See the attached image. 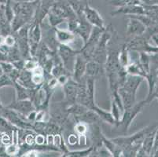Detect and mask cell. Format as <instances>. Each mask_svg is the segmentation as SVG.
<instances>
[{
  "label": "cell",
  "mask_w": 158,
  "mask_h": 157,
  "mask_svg": "<svg viewBox=\"0 0 158 157\" xmlns=\"http://www.w3.org/2000/svg\"><path fill=\"white\" fill-rule=\"evenodd\" d=\"M156 76H157V78H158V68H156Z\"/></svg>",
  "instance_id": "ab89813d"
},
{
  "label": "cell",
  "mask_w": 158,
  "mask_h": 157,
  "mask_svg": "<svg viewBox=\"0 0 158 157\" xmlns=\"http://www.w3.org/2000/svg\"><path fill=\"white\" fill-rule=\"evenodd\" d=\"M102 145L106 147V149L109 150V152L111 153L112 156L114 157H120L122 156V149L117 144L115 143L112 139L106 138L105 135L102 137Z\"/></svg>",
  "instance_id": "ac0fdd59"
},
{
  "label": "cell",
  "mask_w": 158,
  "mask_h": 157,
  "mask_svg": "<svg viewBox=\"0 0 158 157\" xmlns=\"http://www.w3.org/2000/svg\"><path fill=\"white\" fill-rule=\"evenodd\" d=\"M127 17H128V21L126 29V35L127 37L131 38V37L139 36L146 32V25L140 20L132 16H127Z\"/></svg>",
  "instance_id": "52a82bcc"
},
{
  "label": "cell",
  "mask_w": 158,
  "mask_h": 157,
  "mask_svg": "<svg viewBox=\"0 0 158 157\" xmlns=\"http://www.w3.org/2000/svg\"><path fill=\"white\" fill-rule=\"evenodd\" d=\"M105 75H106V71H105L104 64H102L92 60L87 61L85 76L92 78L96 80V79Z\"/></svg>",
  "instance_id": "8fae6325"
},
{
  "label": "cell",
  "mask_w": 158,
  "mask_h": 157,
  "mask_svg": "<svg viewBox=\"0 0 158 157\" xmlns=\"http://www.w3.org/2000/svg\"><path fill=\"white\" fill-rule=\"evenodd\" d=\"M84 1H85V0H84Z\"/></svg>",
  "instance_id": "f6af8a7d"
},
{
  "label": "cell",
  "mask_w": 158,
  "mask_h": 157,
  "mask_svg": "<svg viewBox=\"0 0 158 157\" xmlns=\"http://www.w3.org/2000/svg\"><path fill=\"white\" fill-rule=\"evenodd\" d=\"M70 77H72V76H68V75H61V76H58V77L57 78L58 85L63 86L66 83H67V82L69 81V80Z\"/></svg>",
  "instance_id": "f546056e"
},
{
  "label": "cell",
  "mask_w": 158,
  "mask_h": 157,
  "mask_svg": "<svg viewBox=\"0 0 158 157\" xmlns=\"http://www.w3.org/2000/svg\"><path fill=\"white\" fill-rule=\"evenodd\" d=\"M1 7H2V4L0 3V10H1Z\"/></svg>",
  "instance_id": "b9f144b4"
},
{
  "label": "cell",
  "mask_w": 158,
  "mask_h": 157,
  "mask_svg": "<svg viewBox=\"0 0 158 157\" xmlns=\"http://www.w3.org/2000/svg\"><path fill=\"white\" fill-rule=\"evenodd\" d=\"M13 2H32L35 0H11Z\"/></svg>",
  "instance_id": "d590c367"
},
{
  "label": "cell",
  "mask_w": 158,
  "mask_h": 157,
  "mask_svg": "<svg viewBox=\"0 0 158 157\" xmlns=\"http://www.w3.org/2000/svg\"><path fill=\"white\" fill-rule=\"evenodd\" d=\"M2 156H9L6 152V145L0 144V157Z\"/></svg>",
  "instance_id": "836d02e7"
},
{
  "label": "cell",
  "mask_w": 158,
  "mask_h": 157,
  "mask_svg": "<svg viewBox=\"0 0 158 157\" xmlns=\"http://www.w3.org/2000/svg\"><path fill=\"white\" fill-rule=\"evenodd\" d=\"M142 4L143 6H156L158 5V0H142Z\"/></svg>",
  "instance_id": "1f68e13d"
},
{
  "label": "cell",
  "mask_w": 158,
  "mask_h": 157,
  "mask_svg": "<svg viewBox=\"0 0 158 157\" xmlns=\"http://www.w3.org/2000/svg\"><path fill=\"white\" fill-rule=\"evenodd\" d=\"M87 61L88 60L84 57L81 53H79L75 58L73 72H72V78L77 83H80L85 76Z\"/></svg>",
  "instance_id": "277c9868"
},
{
  "label": "cell",
  "mask_w": 158,
  "mask_h": 157,
  "mask_svg": "<svg viewBox=\"0 0 158 157\" xmlns=\"http://www.w3.org/2000/svg\"><path fill=\"white\" fill-rule=\"evenodd\" d=\"M8 0H0V3L1 4H6Z\"/></svg>",
  "instance_id": "f35d334b"
},
{
  "label": "cell",
  "mask_w": 158,
  "mask_h": 157,
  "mask_svg": "<svg viewBox=\"0 0 158 157\" xmlns=\"http://www.w3.org/2000/svg\"><path fill=\"white\" fill-rule=\"evenodd\" d=\"M68 142L70 145H75L78 142V136L77 134H70L68 138Z\"/></svg>",
  "instance_id": "d6a6232c"
},
{
  "label": "cell",
  "mask_w": 158,
  "mask_h": 157,
  "mask_svg": "<svg viewBox=\"0 0 158 157\" xmlns=\"http://www.w3.org/2000/svg\"><path fill=\"white\" fill-rule=\"evenodd\" d=\"M73 130L78 137L87 136V131H88V126L82 122H76L74 126H73Z\"/></svg>",
  "instance_id": "cb8c5ba5"
},
{
  "label": "cell",
  "mask_w": 158,
  "mask_h": 157,
  "mask_svg": "<svg viewBox=\"0 0 158 157\" xmlns=\"http://www.w3.org/2000/svg\"><path fill=\"white\" fill-rule=\"evenodd\" d=\"M1 136H2V133L0 132V144H2L1 143Z\"/></svg>",
  "instance_id": "60d3db41"
},
{
  "label": "cell",
  "mask_w": 158,
  "mask_h": 157,
  "mask_svg": "<svg viewBox=\"0 0 158 157\" xmlns=\"http://www.w3.org/2000/svg\"><path fill=\"white\" fill-rule=\"evenodd\" d=\"M47 16H48L50 25H51V27H53V28H56L57 25H59L60 24H61V23L64 22V21H66L65 19L59 17V16L56 15V14H53L51 11H49L48 14H47Z\"/></svg>",
  "instance_id": "484cf974"
},
{
  "label": "cell",
  "mask_w": 158,
  "mask_h": 157,
  "mask_svg": "<svg viewBox=\"0 0 158 157\" xmlns=\"http://www.w3.org/2000/svg\"><path fill=\"white\" fill-rule=\"evenodd\" d=\"M156 129L153 130L152 131L149 132L146 135V137L143 139V144H142V148L146 151V153L149 155V156H151L152 150H153V144H154V136H155V132H156Z\"/></svg>",
  "instance_id": "d6986e66"
},
{
  "label": "cell",
  "mask_w": 158,
  "mask_h": 157,
  "mask_svg": "<svg viewBox=\"0 0 158 157\" xmlns=\"http://www.w3.org/2000/svg\"><path fill=\"white\" fill-rule=\"evenodd\" d=\"M9 109L18 112L20 114L26 116L27 115L31 112V111L36 110L35 105H33L32 101L29 99H25V100H18L15 99L9 105L6 106Z\"/></svg>",
  "instance_id": "ba28073f"
},
{
  "label": "cell",
  "mask_w": 158,
  "mask_h": 157,
  "mask_svg": "<svg viewBox=\"0 0 158 157\" xmlns=\"http://www.w3.org/2000/svg\"><path fill=\"white\" fill-rule=\"evenodd\" d=\"M94 147L93 145L90 146L89 148L83 150H77V151H69L65 152V153L62 154L61 156L62 157H87L90 156L91 153L93 152Z\"/></svg>",
  "instance_id": "44dd1931"
},
{
  "label": "cell",
  "mask_w": 158,
  "mask_h": 157,
  "mask_svg": "<svg viewBox=\"0 0 158 157\" xmlns=\"http://www.w3.org/2000/svg\"><path fill=\"white\" fill-rule=\"evenodd\" d=\"M129 52H130V50L127 49L126 43H123L121 47H120L118 54V60L121 67L125 68L130 62V54H129Z\"/></svg>",
  "instance_id": "ffe728a7"
},
{
  "label": "cell",
  "mask_w": 158,
  "mask_h": 157,
  "mask_svg": "<svg viewBox=\"0 0 158 157\" xmlns=\"http://www.w3.org/2000/svg\"><path fill=\"white\" fill-rule=\"evenodd\" d=\"M156 99H157V100H158V97H156Z\"/></svg>",
  "instance_id": "ee69618b"
},
{
  "label": "cell",
  "mask_w": 158,
  "mask_h": 157,
  "mask_svg": "<svg viewBox=\"0 0 158 157\" xmlns=\"http://www.w3.org/2000/svg\"><path fill=\"white\" fill-rule=\"evenodd\" d=\"M62 87L64 93V101L69 104V105L76 103L78 93V83L70 77L69 81Z\"/></svg>",
  "instance_id": "9c48e42d"
},
{
  "label": "cell",
  "mask_w": 158,
  "mask_h": 157,
  "mask_svg": "<svg viewBox=\"0 0 158 157\" xmlns=\"http://www.w3.org/2000/svg\"><path fill=\"white\" fill-rule=\"evenodd\" d=\"M0 65L3 70L4 74L6 75H9L15 68L12 63L9 61H0Z\"/></svg>",
  "instance_id": "f1b7e54d"
},
{
  "label": "cell",
  "mask_w": 158,
  "mask_h": 157,
  "mask_svg": "<svg viewBox=\"0 0 158 157\" xmlns=\"http://www.w3.org/2000/svg\"><path fill=\"white\" fill-rule=\"evenodd\" d=\"M68 106L69 104L65 101H63L60 102L50 103L48 108L50 120L59 125L63 130L66 127L69 120L70 115L69 114L67 110Z\"/></svg>",
  "instance_id": "6da1fadb"
},
{
  "label": "cell",
  "mask_w": 158,
  "mask_h": 157,
  "mask_svg": "<svg viewBox=\"0 0 158 157\" xmlns=\"http://www.w3.org/2000/svg\"><path fill=\"white\" fill-rule=\"evenodd\" d=\"M3 74H4L3 70H2V67H1V65H0V76H2V75H3Z\"/></svg>",
  "instance_id": "74e56055"
},
{
  "label": "cell",
  "mask_w": 158,
  "mask_h": 157,
  "mask_svg": "<svg viewBox=\"0 0 158 157\" xmlns=\"http://www.w3.org/2000/svg\"><path fill=\"white\" fill-rule=\"evenodd\" d=\"M121 1H123V0H111V1H110V3H111V5L117 6H118V4L120 3Z\"/></svg>",
  "instance_id": "e575fe53"
},
{
  "label": "cell",
  "mask_w": 158,
  "mask_h": 157,
  "mask_svg": "<svg viewBox=\"0 0 158 157\" xmlns=\"http://www.w3.org/2000/svg\"><path fill=\"white\" fill-rule=\"evenodd\" d=\"M4 107H5V106L2 105V103H1V101H0V113H1V112H2V110H3Z\"/></svg>",
  "instance_id": "8d00e7d4"
},
{
  "label": "cell",
  "mask_w": 158,
  "mask_h": 157,
  "mask_svg": "<svg viewBox=\"0 0 158 157\" xmlns=\"http://www.w3.org/2000/svg\"><path fill=\"white\" fill-rule=\"evenodd\" d=\"M18 129L11 124L5 117L0 115V132H13Z\"/></svg>",
  "instance_id": "603a6c76"
},
{
  "label": "cell",
  "mask_w": 158,
  "mask_h": 157,
  "mask_svg": "<svg viewBox=\"0 0 158 157\" xmlns=\"http://www.w3.org/2000/svg\"><path fill=\"white\" fill-rule=\"evenodd\" d=\"M146 10L143 4H127V5L118 6L116 10L110 13L112 17L119 15L133 16L145 14Z\"/></svg>",
  "instance_id": "8992f818"
},
{
  "label": "cell",
  "mask_w": 158,
  "mask_h": 157,
  "mask_svg": "<svg viewBox=\"0 0 158 157\" xmlns=\"http://www.w3.org/2000/svg\"><path fill=\"white\" fill-rule=\"evenodd\" d=\"M78 18L80 23H79L78 28L75 31V34L80 37V39L83 41V44H84L90 37V33L93 29V26L86 20L84 14L80 16V17H78Z\"/></svg>",
  "instance_id": "30bf717a"
},
{
  "label": "cell",
  "mask_w": 158,
  "mask_h": 157,
  "mask_svg": "<svg viewBox=\"0 0 158 157\" xmlns=\"http://www.w3.org/2000/svg\"><path fill=\"white\" fill-rule=\"evenodd\" d=\"M139 61L146 74L150 71V54L146 52H139Z\"/></svg>",
  "instance_id": "7402d4cb"
},
{
  "label": "cell",
  "mask_w": 158,
  "mask_h": 157,
  "mask_svg": "<svg viewBox=\"0 0 158 157\" xmlns=\"http://www.w3.org/2000/svg\"><path fill=\"white\" fill-rule=\"evenodd\" d=\"M145 78L143 76H135V75H130L127 74L126 76V79L122 84V86L126 90H129L131 93L136 94L138 91V89L140 86L141 83L144 81Z\"/></svg>",
  "instance_id": "7c38bea8"
},
{
  "label": "cell",
  "mask_w": 158,
  "mask_h": 157,
  "mask_svg": "<svg viewBox=\"0 0 158 157\" xmlns=\"http://www.w3.org/2000/svg\"><path fill=\"white\" fill-rule=\"evenodd\" d=\"M84 17L86 20L90 23L93 27L98 28H102L105 29L106 28L105 21L101 14H99L98 11L94 8L91 7L88 5V3L85 6L84 10Z\"/></svg>",
  "instance_id": "5b68a950"
},
{
  "label": "cell",
  "mask_w": 158,
  "mask_h": 157,
  "mask_svg": "<svg viewBox=\"0 0 158 157\" xmlns=\"http://www.w3.org/2000/svg\"><path fill=\"white\" fill-rule=\"evenodd\" d=\"M146 105H147L146 101L143 100L142 101L139 102V103H135L132 107L125 109V110L123 111V114H122L120 120L119 121L117 124L115 126L117 128H120L122 133L125 135L127 133V131H128V129L131 126V125L132 122L134 121L136 116L143 111V108Z\"/></svg>",
  "instance_id": "7a4b0ae2"
},
{
  "label": "cell",
  "mask_w": 158,
  "mask_h": 157,
  "mask_svg": "<svg viewBox=\"0 0 158 157\" xmlns=\"http://www.w3.org/2000/svg\"><path fill=\"white\" fill-rule=\"evenodd\" d=\"M110 112H111L112 116H113L115 121H116V124H117V123H118L119 121L120 120V119H121L123 112H122V111L120 110L119 106L117 105V104L116 103V101H115L113 98H111V111H110Z\"/></svg>",
  "instance_id": "d4e9b609"
},
{
  "label": "cell",
  "mask_w": 158,
  "mask_h": 157,
  "mask_svg": "<svg viewBox=\"0 0 158 157\" xmlns=\"http://www.w3.org/2000/svg\"><path fill=\"white\" fill-rule=\"evenodd\" d=\"M14 81L7 75L3 74L0 76V88L4 86H13L14 87Z\"/></svg>",
  "instance_id": "83f0119b"
},
{
  "label": "cell",
  "mask_w": 158,
  "mask_h": 157,
  "mask_svg": "<svg viewBox=\"0 0 158 157\" xmlns=\"http://www.w3.org/2000/svg\"><path fill=\"white\" fill-rule=\"evenodd\" d=\"M57 53L61 58L63 65L68 71L71 73L73 72L75 58L77 54L80 53V50L73 49L69 45H66V44H59L57 47Z\"/></svg>",
  "instance_id": "3957f363"
},
{
  "label": "cell",
  "mask_w": 158,
  "mask_h": 157,
  "mask_svg": "<svg viewBox=\"0 0 158 157\" xmlns=\"http://www.w3.org/2000/svg\"><path fill=\"white\" fill-rule=\"evenodd\" d=\"M20 146L18 142H13L6 146V152L9 156H18Z\"/></svg>",
  "instance_id": "4316f807"
},
{
  "label": "cell",
  "mask_w": 158,
  "mask_h": 157,
  "mask_svg": "<svg viewBox=\"0 0 158 157\" xmlns=\"http://www.w3.org/2000/svg\"><path fill=\"white\" fill-rule=\"evenodd\" d=\"M125 70L127 74L135 75V76H143L146 79V72L144 71L142 65L140 64L139 61V57L137 60H135L133 61H130L129 64L125 67Z\"/></svg>",
  "instance_id": "2e32d148"
},
{
  "label": "cell",
  "mask_w": 158,
  "mask_h": 157,
  "mask_svg": "<svg viewBox=\"0 0 158 157\" xmlns=\"http://www.w3.org/2000/svg\"><path fill=\"white\" fill-rule=\"evenodd\" d=\"M54 31H55L56 39L60 44L69 45L71 43H74L76 38H77V35L69 31L68 29H59L56 27V28H54Z\"/></svg>",
  "instance_id": "5bb4252c"
},
{
  "label": "cell",
  "mask_w": 158,
  "mask_h": 157,
  "mask_svg": "<svg viewBox=\"0 0 158 157\" xmlns=\"http://www.w3.org/2000/svg\"><path fill=\"white\" fill-rule=\"evenodd\" d=\"M158 150V127L156 129V132H155V136H154V144H153V148L152 150L151 155H154L155 152Z\"/></svg>",
  "instance_id": "4dcf8cb0"
},
{
  "label": "cell",
  "mask_w": 158,
  "mask_h": 157,
  "mask_svg": "<svg viewBox=\"0 0 158 157\" xmlns=\"http://www.w3.org/2000/svg\"><path fill=\"white\" fill-rule=\"evenodd\" d=\"M156 35V36H157V37H158V34H157V35Z\"/></svg>",
  "instance_id": "7bdbcfd3"
},
{
  "label": "cell",
  "mask_w": 158,
  "mask_h": 157,
  "mask_svg": "<svg viewBox=\"0 0 158 157\" xmlns=\"http://www.w3.org/2000/svg\"><path fill=\"white\" fill-rule=\"evenodd\" d=\"M90 109L97 113V115L99 116V118L102 119V122L111 125V126H116V121H115L114 118H113V116H112L111 112H107V111L101 109V108L98 107L96 104Z\"/></svg>",
  "instance_id": "e0dca14e"
},
{
  "label": "cell",
  "mask_w": 158,
  "mask_h": 157,
  "mask_svg": "<svg viewBox=\"0 0 158 157\" xmlns=\"http://www.w3.org/2000/svg\"><path fill=\"white\" fill-rule=\"evenodd\" d=\"M76 122H82V123H85L87 125L90 124H101L102 123V119L99 118L98 116L97 113L94 112L93 110L89 109L84 114L82 115L80 117H77L74 119Z\"/></svg>",
  "instance_id": "9a60e30c"
},
{
  "label": "cell",
  "mask_w": 158,
  "mask_h": 157,
  "mask_svg": "<svg viewBox=\"0 0 158 157\" xmlns=\"http://www.w3.org/2000/svg\"><path fill=\"white\" fill-rule=\"evenodd\" d=\"M118 93L121 99L124 110L132 107L136 103V94L126 90L123 86H120L118 88Z\"/></svg>",
  "instance_id": "4fadbf2b"
}]
</instances>
